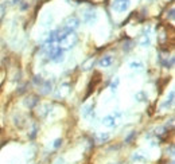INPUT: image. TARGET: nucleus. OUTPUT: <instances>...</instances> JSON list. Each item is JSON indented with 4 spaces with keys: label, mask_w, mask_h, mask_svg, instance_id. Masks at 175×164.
<instances>
[{
    "label": "nucleus",
    "mask_w": 175,
    "mask_h": 164,
    "mask_svg": "<svg viewBox=\"0 0 175 164\" xmlns=\"http://www.w3.org/2000/svg\"><path fill=\"white\" fill-rule=\"evenodd\" d=\"M93 108H94V104H89V105H85V106L82 108V116L86 117V118L94 117V110H93Z\"/></svg>",
    "instance_id": "nucleus-11"
},
{
    "label": "nucleus",
    "mask_w": 175,
    "mask_h": 164,
    "mask_svg": "<svg viewBox=\"0 0 175 164\" xmlns=\"http://www.w3.org/2000/svg\"><path fill=\"white\" fill-rule=\"evenodd\" d=\"M119 84H120V79L116 77V78L111 82V85H109V89H111V92L112 93H116V90H117V88H119Z\"/></svg>",
    "instance_id": "nucleus-17"
},
{
    "label": "nucleus",
    "mask_w": 175,
    "mask_h": 164,
    "mask_svg": "<svg viewBox=\"0 0 175 164\" xmlns=\"http://www.w3.org/2000/svg\"><path fill=\"white\" fill-rule=\"evenodd\" d=\"M64 163H65V160H64L62 157H59V159H58V160L55 161V164H64Z\"/></svg>",
    "instance_id": "nucleus-22"
},
{
    "label": "nucleus",
    "mask_w": 175,
    "mask_h": 164,
    "mask_svg": "<svg viewBox=\"0 0 175 164\" xmlns=\"http://www.w3.org/2000/svg\"><path fill=\"white\" fill-rule=\"evenodd\" d=\"M40 89H42V93L43 94H49L53 90V82L50 79H44L43 84L40 85Z\"/></svg>",
    "instance_id": "nucleus-12"
},
{
    "label": "nucleus",
    "mask_w": 175,
    "mask_h": 164,
    "mask_svg": "<svg viewBox=\"0 0 175 164\" xmlns=\"http://www.w3.org/2000/svg\"><path fill=\"white\" fill-rule=\"evenodd\" d=\"M70 93V85L69 84H62L61 86H59V89H58V93H57V95L58 97H61V98H64V97H66L67 94Z\"/></svg>",
    "instance_id": "nucleus-10"
},
{
    "label": "nucleus",
    "mask_w": 175,
    "mask_h": 164,
    "mask_svg": "<svg viewBox=\"0 0 175 164\" xmlns=\"http://www.w3.org/2000/svg\"><path fill=\"white\" fill-rule=\"evenodd\" d=\"M94 65V58H88L86 61H85L82 65H81V69L82 70H90Z\"/></svg>",
    "instance_id": "nucleus-15"
},
{
    "label": "nucleus",
    "mask_w": 175,
    "mask_h": 164,
    "mask_svg": "<svg viewBox=\"0 0 175 164\" xmlns=\"http://www.w3.org/2000/svg\"><path fill=\"white\" fill-rule=\"evenodd\" d=\"M115 62V58L112 55H104L100 58V61H98V66L102 67V69H106V67H111L113 65Z\"/></svg>",
    "instance_id": "nucleus-6"
},
{
    "label": "nucleus",
    "mask_w": 175,
    "mask_h": 164,
    "mask_svg": "<svg viewBox=\"0 0 175 164\" xmlns=\"http://www.w3.org/2000/svg\"><path fill=\"white\" fill-rule=\"evenodd\" d=\"M24 105L27 108H35L38 105V97L37 95H34V94L27 95V97L24 98Z\"/></svg>",
    "instance_id": "nucleus-7"
},
{
    "label": "nucleus",
    "mask_w": 175,
    "mask_h": 164,
    "mask_svg": "<svg viewBox=\"0 0 175 164\" xmlns=\"http://www.w3.org/2000/svg\"><path fill=\"white\" fill-rule=\"evenodd\" d=\"M129 0H113L112 3V8L116 11V12H125L129 7Z\"/></svg>",
    "instance_id": "nucleus-5"
},
{
    "label": "nucleus",
    "mask_w": 175,
    "mask_h": 164,
    "mask_svg": "<svg viewBox=\"0 0 175 164\" xmlns=\"http://www.w3.org/2000/svg\"><path fill=\"white\" fill-rule=\"evenodd\" d=\"M170 18H171V19H174V8H171V10H170Z\"/></svg>",
    "instance_id": "nucleus-23"
},
{
    "label": "nucleus",
    "mask_w": 175,
    "mask_h": 164,
    "mask_svg": "<svg viewBox=\"0 0 175 164\" xmlns=\"http://www.w3.org/2000/svg\"><path fill=\"white\" fill-rule=\"evenodd\" d=\"M132 160L133 161H144L146 160V156L142 152H135L132 155Z\"/></svg>",
    "instance_id": "nucleus-19"
},
{
    "label": "nucleus",
    "mask_w": 175,
    "mask_h": 164,
    "mask_svg": "<svg viewBox=\"0 0 175 164\" xmlns=\"http://www.w3.org/2000/svg\"><path fill=\"white\" fill-rule=\"evenodd\" d=\"M80 24H81V20L75 15H71V16H69V18H66V19H65L64 26H62V27L71 33V31L77 30L78 27H80Z\"/></svg>",
    "instance_id": "nucleus-3"
},
{
    "label": "nucleus",
    "mask_w": 175,
    "mask_h": 164,
    "mask_svg": "<svg viewBox=\"0 0 175 164\" xmlns=\"http://www.w3.org/2000/svg\"><path fill=\"white\" fill-rule=\"evenodd\" d=\"M174 95H175L174 90H171V92H170V97H167V100H166L164 104H163V106H164V108H168V106H171V105H172V102H174Z\"/></svg>",
    "instance_id": "nucleus-16"
},
{
    "label": "nucleus",
    "mask_w": 175,
    "mask_h": 164,
    "mask_svg": "<svg viewBox=\"0 0 175 164\" xmlns=\"http://www.w3.org/2000/svg\"><path fill=\"white\" fill-rule=\"evenodd\" d=\"M82 22L84 23H86L89 26H92L93 23H96L97 22V12L92 10V8H89V10H85L84 13H82Z\"/></svg>",
    "instance_id": "nucleus-4"
},
{
    "label": "nucleus",
    "mask_w": 175,
    "mask_h": 164,
    "mask_svg": "<svg viewBox=\"0 0 175 164\" xmlns=\"http://www.w3.org/2000/svg\"><path fill=\"white\" fill-rule=\"evenodd\" d=\"M120 118H121V113L115 112L113 115H108L102 118V125L106 126V128H116L120 124Z\"/></svg>",
    "instance_id": "nucleus-2"
},
{
    "label": "nucleus",
    "mask_w": 175,
    "mask_h": 164,
    "mask_svg": "<svg viewBox=\"0 0 175 164\" xmlns=\"http://www.w3.org/2000/svg\"><path fill=\"white\" fill-rule=\"evenodd\" d=\"M43 81H44V79L42 78V75H35V77H34V84L37 85V86H40V85H42Z\"/></svg>",
    "instance_id": "nucleus-20"
},
{
    "label": "nucleus",
    "mask_w": 175,
    "mask_h": 164,
    "mask_svg": "<svg viewBox=\"0 0 175 164\" xmlns=\"http://www.w3.org/2000/svg\"><path fill=\"white\" fill-rule=\"evenodd\" d=\"M139 44L142 47H148L151 44V38L148 33H143L140 36H139Z\"/></svg>",
    "instance_id": "nucleus-8"
},
{
    "label": "nucleus",
    "mask_w": 175,
    "mask_h": 164,
    "mask_svg": "<svg viewBox=\"0 0 175 164\" xmlns=\"http://www.w3.org/2000/svg\"><path fill=\"white\" fill-rule=\"evenodd\" d=\"M61 145H62V139H55V140H54V144H53V147L54 148H59L61 147Z\"/></svg>",
    "instance_id": "nucleus-21"
},
{
    "label": "nucleus",
    "mask_w": 175,
    "mask_h": 164,
    "mask_svg": "<svg viewBox=\"0 0 175 164\" xmlns=\"http://www.w3.org/2000/svg\"><path fill=\"white\" fill-rule=\"evenodd\" d=\"M19 2H20V0H13V3H15V4H16V3H19Z\"/></svg>",
    "instance_id": "nucleus-24"
},
{
    "label": "nucleus",
    "mask_w": 175,
    "mask_h": 164,
    "mask_svg": "<svg viewBox=\"0 0 175 164\" xmlns=\"http://www.w3.org/2000/svg\"><path fill=\"white\" fill-rule=\"evenodd\" d=\"M53 15L50 12H46L44 15L42 16V26H44V27H47V26H50L51 23H53Z\"/></svg>",
    "instance_id": "nucleus-13"
},
{
    "label": "nucleus",
    "mask_w": 175,
    "mask_h": 164,
    "mask_svg": "<svg viewBox=\"0 0 175 164\" xmlns=\"http://www.w3.org/2000/svg\"><path fill=\"white\" fill-rule=\"evenodd\" d=\"M78 42V35L74 33V31H71V33H69L64 39H61L59 42H58V44H59L61 50H64V51H66V50H71L75 44H77Z\"/></svg>",
    "instance_id": "nucleus-1"
},
{
    "label": "nucleus",
    "mask_w": 175,
    "mask_h": 164,
    "mask_svg": "<svg viewBox=\"0 0 175 164\" xmlns=\"http://www.w3.org/2000/svg\"><path fill=\"white\" fill-rule=\"evenodd\" d=\"M109 139H111L109 133H104V132H101V133L96 135V141H97V143H106Z\"/></svg>",
    "instance_id": "nucleus-14"
},
{
    "label": "nucleus",
    "mask_w": 175,
    "mask_h": 164,
    "mask_svg": "<svg viewBox=\"0 0 175 164\" xmlns=\"http://www.w3.org/2000/svg\"><path fill=\"white\" fill-rule=\"evenodd\" d=\"M135 100L139 102H146L147 101V95L144 92H137L136 94H135Z\"/></svg>",
    "instance_id": "nucleus-18"
},
{
    "label": "nucleus",
    "mask_w": 175,
    "mask_h": 164,
    "mask_svg": "<svg viewBox=\"0 0 175 164\" xmlns=\"http://www.w3.org/2000/svg\"><path fill=\"white\" fill-rule=\"evenodd\" d=\"M129 69L136 73H140L144 70V63L142 61H132V62H129Z\"/></svg>",
    "instance_id": "nucleus-9"
}]
</instances>
